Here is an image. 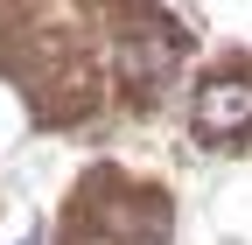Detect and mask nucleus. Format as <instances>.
<instances>
[{
  "label": "nucleus",
  "mask_w": 252,
  "mask_h": 245,
  "mask_svg": "<svg viewBox=\"0 0 252 245\" xmlns=\"http://www.w3.org/2000/svg\"><path fill=\"white\" fill-rule=\"evenodd\" d=\"M196 126L210 140H245L252 133V77H210L196 91Z\"/></svg>",
  "instance_id": "nucleus-1"
},
{
  "label": "nucleus",
  "mask_w": 252,
  "mask_h": 245,
  "mask_svg": "<svg viewBox=\"0 0 252 245\" xmlns=\"http://www.w3.org/2000/svg\"><path fill=\"white\" fill-rule=\"evenodd\" d=\"M126 70L133 77H168L175 70V42H133L126 49Z\"/></svg>",
  "instance_id": "nucleus-2"
}]
</instances>
